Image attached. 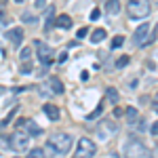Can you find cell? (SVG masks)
Instances as JSON below:
<instances>
[{
    "instance_id": "cell-1",
    "label": "cell",
    "mask_w": 158,
    "mask_h": 158,
    "mask_svg": "<svg viewBox=\"0 0 158 158\" xmlns=\"http://www.w3.org/2000/svg\"><path fill=\"white\" fill-rule=\"evenodd\" d=\"M47 143H49V148H53V152H57V154H68L70 148H72V143H74V139H72L70 133L57 131V133H51Z\"/></svg>"
},
{
    "instance_id": "cell-2",
    "label": "cell",
    "mask_w": 158,
    "mask_h": 158,
    "mask_svg": "<svg viewBox=\"0 0 158 158\" xmlns=\"http://www.w3.org/2000/svg\"><path fill=\"white\" fill-rule=\"evenodd\" d=\"M124 158H154V154L150 152V148L139 141V139H129L124 143Z\"/></svg>"
},
{
    "instance_id": "cell-3",
    "label": "cell",
    "mask_w": 158,
    "mask_h": 158,
    "mask_svg": "<svg viewBox=\"0 0 158 158\" xmlns=\"http://www.w3.org/2000/svg\"><path fill=\"white\" fill-rule=\"evenodd\" d=\"M127 13L131 19H143L150 15V0H129Z\"/></svg>"
},
{
    "instance_id": "cell-4",
    "label": "cell",
    "mask_w": 158,
    "mask_h": 158,
    "mask_svg": "<svg viewBox=\"0 0 158 158\" xmlns=\"http://www.w3.org/2000/svg\"><path fill=\"white\" fill-rule=\"evenodd\" d=\"M95 152H97L95 141H93L91 137H82V139L78 141V148H76V152H74V158H93Z\"/></svg>"
},
{
    "instance_id": "cell-5",
    "label": "cell",
    "mask_w": 158,
    "mask_h": 158,
    "mask_svg": "<svg viewBox=\"0 0 158 158\" xmlns=\"http://www.w3.org/2000/svg\"><path fill=\"white\" fill-rule=\"evenodd\" d=\"M152 40V25L150 23H141L137 30H135V36H133V44L135 47H146L148 42Z\"/></svg>"
},
{
    "instance_id": "cell-6",
    "label": "cell",
    "mask_w": 158,
    "mask_h": 158,
    "mask_svg": "<svg viewBox=\"0 0 158 158\" xmlns=\"http://www.w3.org/2000/svg\"><path fill=\"white\" fill-rule=\"evenodd\" d=\"M30 148V135L23 133V131H15L11 137V150H17V152H25Z\"/></svg>"
},
{
    "instance_id": "cell-7",
    "label": "cell",
    "mask_w": 158,
    "mask_h": 158,
    "mask_svg": "<svg viewBox=\"0 0 158 158\" xmlns=\"http://www.w3.org/2000/svg\"><path fill=\"white\" fill-rule=\"evenodd\" d=\"M34 47H36V55H38V61L42 63V65H51L53 63V53H51V47L49 44H44L42 40H36L34 42Z\"/></svg>"
},
{
    "instance_id": "cell-8",
    "label": "cell",
    "mask_w": 158,
    "mask_h": 158,
    "mask_svg": "<svg viewBox=\"0 0 158 158\" xmlns=\"http://www.w3.org/2000/svg\"><path fill=\"white\" fill-rule=\"evenodd\" d=\"M6 38L11 40L15 47H19L21 40H23V30H19V27H17V30H9V32H6Z\"/></svg>"
},
{
    "instance_id": "cell-9",
    "label": "cell",
    "mask_w": 158,
    "mask_h": 158,
    "mask_svg": "<svg viewBox=\"0 0 158 158\" xmlns=\"http://www.w3.org/2000/svg\"><path fill=\"white\" fill-rule=\"evenodd\" d=\"M42 112L49 116L51 120H59V118H61V116H59V108L53 106V103H44V106H42Z\"/></svg>"
},
{
    "instance_id": "cell-10",
    "label": "cell",
    "mask_w": 158,
    "mask_h": 158,
    "mask_svg": "<svg viewBox=\"0 0 158 158\" xmlns=\"http://www.w3.org/2000/svg\"><path fill=\"white\" fill-rule=\"evenodd\" d=\"M55 27H59V30H70V27H72V17H70V15H59L57 21H55Z\"/></svg>"
},
{
    "instance_id": "cell-11",
    "label": "cell",
    "mask_w": 158,
    "mask_h": 158,
    "mask_svg": "<svg viewBox=\"0 0 158 158\" xmlns=\"http://www.w3.org/2000/svg\"><path fill=\"white\" fill-rule=\"evenodd\" d=\"M49 89L53 91V93L61 95V93H63V82H61L59 78H49Z\"/></svg>"
},
{
    "instance_id": "cell-12",
    "label": "cell",
    "mask_w": 158,
    "mask_h": 158,
    "mask_svg": "<svg viewBox=\"0 0 158 158\" xmlns=\"http://www.w3.org/2000/svg\"><path fill=\"white\" fill-rule=\"evenodd\" d=\"M106 11L110 15H118L120 13V0H108L106 2Z\"/></svg>"
},
{
    "instance_id": "cell-13",
    "label": "cell",
    "mask_w": 158,
    "mask_h": 158,
    "mask_svg": "<svg viewBox=\"0 0 158 158\" xmlns=\"http://www.w3.org/2000/svg\"><path fill=\"white\" fill-rule=\"evenodd\" d=\"M124 114H127V122H129V124H135V120L139 118V112H137L135 108H127Z\"/></svg>"
},
{
    "instance_id": "cell-14",
    "label": "cell",
    "mask_w": 158,
    "mask_h": 158,
    "mask_svg": "<svg viewBox=\"0 0 158 158\" xmlns=\"http://www.w3.org/2000/svg\"><path fill=\"white\" fill-rule=\"evenodd\" d=\"M106 36H108V32H106V30H95V32L91 34V40L97 44V42H101V40H106Z\"/></svg>"
},
{
    "instance_id": "cell-15",
    "label": "cell",
    "mask_w": 158,
    "mask_h": 158,
    "mask_svg": "<svg viewBox=\"0 0 158 158\" xmlns=\"http://www.w3.org/2000/svg\"><path fill=\"white\" fill-rule=\"evenodd\" d=\"M106 97H108L110 103H116V101H118V91H116L114 86H110L108 91H106Z\"/></svg>"
},
{
    "instance_id": "cell-16",
    "label": "cell",
    "mask_w": 158,
    "mask_h": 158,
    "mask_svg": "<svg viewBox=\"0 0 158 158\" xmlns=\"http://www.w3.org/2000/svg\"><path fill=\"white\" fill-rule=\"evenodd\" d=\"M101 114H103V103H99L97 108H95L91 114H89V116H86V120H95V118H97V116H101Z\"/></svg>"
},
{
    "instance_id": "cell-17",
    "label": "cell",
    "mask_w": 158,
    "mask_h": 158,
    "mask_svg": "<svg viewBox=\"0 0 158 158\" xmlns=\"http://www.w3.org/2000/svg\"><path fill=\"white\" fill-rule=\"evenodd\" d=\"M25 124H27V129H30V135H40V127H38L36 122H32V120H25Z\"/></svg>"
},
{
    "instance_id": "cell-18",
    "label": "cell",
    "mask_w": 158,
    "mask_h": 158,
    "mask_svg": "<svg viewBox=\"0 0 158 158\" xmlns=\"http://www.w3.org/2000/svg\"><path fill=\"white\" fill-rule=\"evenodd\" d=\"M27 158H44V150L42 148H34V150H30Z\"/></svg>"
},
{
    "instance_id": "cell-19",
    "label": "cell",
    "mask_w": 158,
    "mask_h": 158,
    "mask_svg": "<svg viewBox=\"0 0 158 158\" xmlns=\"http://www.w3.org/2000/svg\"><path fill=\"white\" fill-rule=\"evenodd\" d=\"M21 19H23L25 23H36V15H32V13H23V15H21Z\"/></svg>"
},
{
    "instance_id": "cell-20",
    "label": "cell",
    "mask_w": 158,
    "mask_h": 158,
    "mask_svg": "<svg viewBox=\"0 0 158 158\" xmlns=\"http://www.w3.org/2000/svg\"><path fill=\"white\" fill-rule=\"evenodd\" d=\"M122 42H124V36H114V38H112V49L122 47Z\"/></svg>"
},
{
    "instance_id": "cell-21",
    "label": "cell",
    "mask_w": 158,
    "mask_h": 158,
    "mask_svg": "<svg viewBox=\"0 0 158 158\" xmlns=\"http://www.w3.org/2000/svg\"><path fill=\"white\" fill-rule=\"evenodd\" d=\"M15 114H17V110H13L11 114H6V118H4V120L0 122V129H2V127H6V124H9V122L13 120V116H15Z\"/></svg>"
},
{
    "instance_id": "cell-22",
    "label": "cell",
    "mask_w": 158,
    "mask_h": 158,
    "mask_svg": "<svg viewBox=\"0 0 158 158\" xmlns=\"http://www.w3.org/2000/svg\"><path fill=\"white\" fill-rule=\"evenodd\" d=\"M116 65H118V68H124V65H129V57H127V55H122L120 59L116 61Z\"/></svg>"
},
{
    "instance_id": "cell-23",
    "label": "cell",
    "mask_w": 158,
    "mask_h": 158,
    "mask_svg": "<svg viewBox=\"0 0 158 158\" xmlns=\"http://www.w3.org/2000/svg\"><path fill=\"white\" fill-rule=\"evenodd\" d=\"M30 55H32V49H30V47L21 49V59H23V61H27V57H30Z\"/></svg>"
},
{
    "instance_id": "cell-24",
    "label": "cell",
    "mask_w": 158,
    "mask_h": 158,
    "mask_svg": "<svg viewBox=\"0 0 158 158\" xmlns=\"http://www.w3.org/2000/svg\"><path fill=\"white\" fill-rule=\"evenodd\" d=\"M86 34H89V27H82V30H78V34H76V36H78V38H85Z\"/></svg>"
},
{
    "instance_id": "cell-25",
    "label": "cell",
    "mask_w": 158,
    "mask_h": 158,
    "mask_svg": "<svg viewBox=\"0 0 158 158\" xmlns=\"http://www.w3.org/2000/svg\"><path fill=\"white\" fill-rule=\"evenodd\" d=\"M57 61H59V63H65V61H68V51H63V53L59 55V59H57Z\"/></svg>"
},
{
    "instance_id": "cell-26",
    "label": "cell",
    "mask_w": 158,
    "mask_h": 158,
    "mask_svg": "<svg viewBox=\"0 0 158 158\" xmlns=\"http://www.w3.org/2000/svg\"><path fill=\"white\" fill-rule=\"evenodd\" d=\"M152 110H154V112H158V93H156V97L152 99Z\"/></svg>"
},
{
    "instance_id": "cell-27",
    "label": "cell",
    "mask_w": 158,
    "mask_h": 158,
    "mask_svg": "<svg viewBox=\"0 0 158 158\" xmlns=\"http://www.w3.org/2000/svg\"><path fill=\"white\" fill-rule=\"evenodd\" d=\"M99 9H93V13H91V19H93V21H95V19H99Z\"/></svg>"
},
{
    "instance_id": "cell-28",
    "label": "cell",
    "mask_w": 158,
    "mask_h": 158,
    "mask_svg": "<svg viewBox=\"0 0 158 158\" xmlns=\"http://www.w3.org/2000/svg\"><path fill=\"white\" fill-rule=\"evenodd\" d=\"M150 133H152V135H158V120L154 122V124H152V129H150Z\"/></svg>"
},
{
    "instance_id": "cell-29",
    "label": "cell",
    "mask_w": 158,
    "mask_h": 158,
    "mask_svg": "<svg viewBox=\"0 0 158 158\" xmlns=\"http://www.w3.org/2000/svg\"><path fill=\"white\" fill-rule=\"evenodd\" d=\"M122 114H124V112H122V110H120V108H116V110H114V116H116V118H120Z\"/></svg>"
},
{
    "instance_id": "cell-30",
    "label": "cell",
    "mask_w": 158,
    "mask_h": 158,
    "mask_svg": "<svg viewBox=\"0 0 158 158\" xmlns=\"http://www.w3.org/2000/svg\"><path fill=\"white\" fill-rule=\"evenodd\" d=\"M44 4H47V2H44V0H36V9H42V6H44Z\"/></svg>"
},
{
    "instance_id": "cell-31",
    "label": "cell",
    "mask_w": 158,
    "mask_h": 158,
    "mask_svg": "<svg viewBox=\"0 0 158 158\" xmlns=\"http://www.w3.org/2000/svg\"><path fill=\"white\" fill-rule=\"evenodd\" d=\"M0 21H6V17H4V13L0 11Z\"/></svg>"
},
{
    "instance_id": "cell-32",
    "label": "cell",
    "mask_w": 158,
    "mask_h": 158,
    "mask_svg": "<svg viewBox=\"0 0 158 158\" xmlns=\"http://www.w3.org/2000/svg\"><path fill=\"white\" fill-rule=\"evenodd\" d=\"M152 2H156V4H158V0H152Z\"/></svg>"
},
{
    "instance_id": "cell-33",
    "label": "cell",
    "mask_w": 158,
    "mask_h": 158,
    "mask_svg": "<svg viewBox=\"0 0 158 158\" xmlns=\"http://www.w3.org/2000/svg\"><path fill=\"white\" fill-rule=\"evenodd\" d=\"M0 2H4V0H0Z\"/></svg>"
},
{
    "instance_id": "cell-34",
    "label": "cell",
    "mask_w": 158,
    "mask_h": 158,
    "mask_svg": "<svg viewBox=\"0 0 158 158\" xmlns=\"http://www.w3.org/2000/svg\"><path fill=\"white\" fill-rule=\"evenodd\" d=\"M15 158H17V156H15Z\"/></svg>"
}]
</instances>
